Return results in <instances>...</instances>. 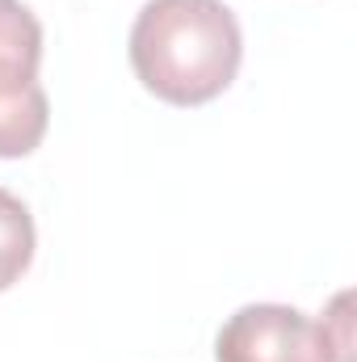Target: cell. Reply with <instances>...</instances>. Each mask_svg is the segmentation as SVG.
Wrapping results in <instances>:
<instances>
[{
	"mask_svg": "<svg viewBox=\"0 0 357 362\" xmlns=\"http://www.w3.org/2000/svg\"><path fill=\"white\" fill-rule=\"evenodd\" d=\"M349 295H337L332 316L311 320L286 303H248L214 337V362H345L349 358Z\"/></svg>",
	"mask_w": 357,
	"mask_h": 362,
	"instance_id": "2",
	"label": "cell"
},
{
	"mask_svg": "<svg viewBox=\"0 0 357 362\" xmlns=\"http://www.w3.org/2000/svg\"><path fill=\"white\" fill-rule=\"evenodd\" d=\"M30 262H34V215L17 194L0 189V291L21 282Z\"/></svg>",
	"mask_w": 357,
	"mask_h": 362,
	"instance_id": "4",
	"label": "cell"
},
{
	"mask_svg": "<svg viewBox=\"0 0 357 362\" xmlns=\"http://www.w3.org/2000/svg\"><path fill=\"white\" fill-rule=\"evenodd\" d=\"M42 21L21 0H0V160L30 156L51 122V101L38 85Z\"/></svg>",
	"mask_w": 357,
	"mask_h": 362,
	"instance_id": "3",
	"label": "cell"
},
{
	"mask_svg": "<svg viewBox=\"0 0 357 362\" xmlns=\"http://www.w3.org/2000/svg\"><path fill=\"white\" fill-rule=\"evenodd\" d=\"M244 59V34L223 0H147L131 25V68L169 105H206Z\"/></svg>",
	"mask_w": 357,
	"mask_h": 362,
	"instance_id": "1",
	"label": "cell"
}]
</instances>
